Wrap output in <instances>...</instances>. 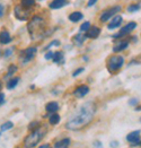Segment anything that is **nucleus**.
I'll list each match as a JSON object with an SVG mask.
<instances>
[{
	"label": "nucleus",
	"mask_w": 141,
	"mask_h": 148,
	"mask_svg": "<svg viewBox=\"0 0 141 148\" xmlns=\"http://www.w3.org/2000/svg\"><path fill=\"white\" fill-rule=\"evenodd\" d=\"M94 114H95V105L93 103H85L84 105L80 106L79 111L69 119L65 127L69 130H80L91 122Z\"/></svg>",
	"instance_id": "nucleus-1"
},
{
	"label": "nucleus",
	"mask_w": 141,
	"mask_h": 148,
	"mask_svg": "<svg viewBox=\"0 0 141 148\" xmlns=\"http://www.w3.org/2000/svg\"><path fill=\"white\" fill-rule=\"evenodd\" d=\"M44 25L45 22L42 17L40 16H34L29 23H28V33L31 34V36L33 40L39 38L40 36L44 35Z\"/></svg>",
	"instance_id": "nucleus-2"
},
{
	"label": "nucleus",
	"mask_w": 141,
	"mask_h": 148,
	"mask_svg": "<svg viewBox=\"0 0 141 148\" xmlns=\"http://www.w3.org/2000/svg\"><path fill=\"white\" fill-rule=\"evenodd\" d=\"M45 134H46V127H39L37 129L33 130L24 139V147L34 148L43 139V137L45 136Z\"/></svg>",
	"instance_id": "nucleus-3"
},
{
	"label": "nucleus",
	"mask_w": 141,
	"mask_h": 148,
	"mask_svg": "<svg viewBox=\"0 0 141 148\" xmlns=\"http://www.w3.org/2000/svg\"><path fill=\"white\" fill-rule=\"evenodd\" d=\"M124 64V58L122 56H113L107 61V70L112 74L119 71Z\"/></svg>",
	"instance_id": "nucleus-4"
},
{
	"label": "nucleus",
	"mask_w": 141,
	"mask_h": 148,
	"mask_svg": "<svg viewBox=\"0 0 141 148\" xmlns=\"http://www.w3.org/2000/svg\"><path fill=\"white\" fill-rule=\"evenodd\" d=\"M36 52H37V49L35 47H29V48L25 49L24 51H22L19 59L23 61V63H27L36 56Z\"/></svg>",
	"instance_id": "nucleus-5"
},
{
	"label": "nucleus",
	"mask_w": 141,
	"mask_h": 148,
	"mask_svg": "<svg viewBox=\"0 0 141 148\" xmlns=\"http://www.w3.org/2000/svg\"><path fill=\"white\" fill-rule=\"evenodd\" d=\"M15 16L17 19L19 21H26L29 18V14H31V9L28 8H24L23 6H16L15 7Z\"/></svg>",
	"instance_id": "nucleus-6"
},
{
	"label": "nucleus",
	"mask_w": 141,
	"mask_h": 148,
	"mask_svg": "<svg viewBox=\"0 0 141 148\" xmlns=\"http://www.w3.org/2000/svg\"><path fill=\"white\" fill-rule=\"evenodd\" d=\"M120 10H121V6H115V7H112V8H108L106 10H104L101 14V17H99L101 22H103V23L107 22L111 17H113L116 12H119Z\"/></svg>",
	"instance_id": "nucleus-7"
},
{
	"label": "nucleus",
	"mask_w": 141,
	"mask_h": 148,
	"mask_svg": "<svg viewBox=\"0 0 141 148\" xmlns=\"http://www.w3.org/2000/svg\"><path fill=\"white\" fill-rule=\"evenodd\" d=\"M140 130H134L132 132H130L127 136V140L130 144H132V146H140L141 140H140Z\"/></svg>",
	"instance_id": "nucleus-8"
},
{
	"label": "nucleus",
	"mask_w": 141,
	"mask_h": 148,
	"mask_svg": "<svg viewBox=\"0 0 141 148\" xmlns=\"http://www.w3.org/2000/svg\"><path fill=\"white\" fill-rule=\"evenodd\" d=\"M137 27V23H134V22H130L129 24H127L124 27H122L121 29H120V32L117 33V34H115L113 37H122L124 36V35H128V34H130L134 28Z\"/></svg>",
	"instance_id": "nucleus-9"
},
{
	"label": "nucleus",
	"mask_w": 141,
	"mask_h": 148,
	"mask_svg": "<svg viewBox=\"0 0 141 148\" xmlns=\"http://www.w3.org/2000/svg\"><path fill=\"white\" fill-rule=\"evenodd\" d=\"M88 92H89V87L86 86V85H81V86L77 87V88L75 89L74 95L77 96V97H79V99H81V97L86 96V95L88 94Z\"/></svg>",
	"instance_id": "nucleus-10"
},
{
	"label": "nucleus",
	"mask_w": 141,
	"mask_h": 148,
	"mask_svg": "<svg viewBox=\"0 0 141 148\" xmlns=\"http://www.w3.org/2000/svg\"><path fill=\"white\" fill-rule=\"evenodd\" d=\"M101 34V28L97 27V26H93L90 27L89 31L87 32L86 34V37H90V38H97Z\"/></svg>",
	"instance_id": "nucleus-11"
},
{
	"label": "nucleus",
	"mask_w": 141,
	"mask_h": 148,
	"mask_svg": "<svg viewBox=\"0 0 141 148\" xmlns=\"http://www.w3.org/2000/svg\"><path fill=\"white\" fill-rule=\"evenodd\" d=\"M122 22H123V18H122L121 16H116V17H114V18L111 21V23L108 24V28H110V29L117 28V27H120V25L122 24Z\"/></svg>",
	"instance_id": "nucleus-12"
},
{
	"label": "nucleus",
	"mask_w": 141,
	"mask_h": 148,
	"mask_svg": "<svg viewBox=\"0 0 141 148\" xmlns=\"http://www.w3.org/2000/svg\"><path fill=\"white\" fill-rule=\"evenodd\" d=\"M12 42V36L7 31H2L0 33V43L1 44H8Z\"/></svg>",
	"instance_id": "nucleus-13"
},
{
	"label": "nucleus",
	"mask_w": 141,
	"mask_h": 148,
	"mask_svg": "<svg viewBox=\"0 0 141 148\" xmlns=\"http://www.w3.org/2000/svg\"><path fill=\"white\" fill-rule=\"evenodd\" d=\"M69 145H70V139L63 138L54 144V148H69Z\"/></svg>",
	"instance_id": "nucleus-14"
},
{
	"label": "nucleus",
	"mask_w": 141,
	"mask_h": 148,
	"mask_svg": "<svg viewBox=\"0 0 141 148\" xmlns=\"http://www.w3.org/2000/svg\"><path fill=\"white\" fill-rule=\"evenodd\" d=\"M65 5H67L65 0H53L50 3V8L51 9H60L63 6H65Z\"/></svg>",
	"instance_id": "nucleus-15"
},
{
	"label": "nucleus",
	"mask_w": 141,
	"mask_h": 148,
	"mask_svg": "<svg viewBox=\"0 0 141 148\" xmlns=\"http://www.w3.org/2000/svg\"><path fill=\"white\" fill-rule=\"evenodd\" d=\"M85 40H86V35H81V34H77V35H75L72 37V42L77 47H81L84 44Z\"/></svg>",
	"instance_id": "nucleus-16"
},
{
	"label": "nucleus",
	"mask_w": 141,
	"mask_h": 148,
	"mask_svg": "<svg viewBox=\"0 0 141 148\" xmlns=\"http://www.w3.org/2000/svg\"><path fill=\"white\" fill-rule=\"evenodd\" d=\"M45 110L49 113H55V112L59 110V104L57 102H50L45 105Z\"/></svg>",
	"instance_id": "nucleus-17"
},
{
	"label": "nucleus",
	"mask_w": 141,
	"mask_h": 148,
	"mask_svg": "<svg viewBox=\"0 0 141 148\" xmlns=\"http://www.w3.org/2000/svg\"><path fill=\"white\" fill-rule=\"evenodd\" d=\"M129 47V42L128 41H122V42H119L116 45H114L113 51L114 52H121L123 50H125Z\"/></svg>",
	"instance_id": "nucleus-18"
},
{
	"label": "nucleus",
	"mask_w": 141,
	"mask_h": 148,
	"mask_svg": "<svg viewBox=\"0 0 141 148\" xmlns=\"http://www.w3.org/2000/svg\"><path fill=\"white\" fill-rule=\"evenodd\" d=\"M81 18H84V16L80 12H75L69 15V21L72 23H77L79 21H81Z\"/></svg>",
	"instance_id": "nucleus-19"
},
{
	"label": "nucleus",
	"mask_w": 141,
	"mask_h": 148,
	"mask_svg": "<svg viewBox=\"0 0 141 148\" xmlns=\"http://www.w3.org/2000/svg\"><path fill=\"white\" fill-rule=\"evenodd\" d=\"M53 61L55 62V63L62 64V63L64 62V54L62 53V52H60V51L55 52L54 56H53Z\"/></svg>",
	"instance_id": "nucleus-20"
},
{
	"label": "nucleus",
	"mask_w": 141,
	"mask_h": 148,
	"mask_svg": "<svg viewBox=\"0 0 141 148\" xmlns=\"http://www.w3.org/2000/svg\"><path fill=\"white\" fill-rule=\"evenodd\" d=\"M19 80H20V78L19 77H15V78H12V79H9L8 82H7V88L8 89H13L15 87L18 85V83H19Z\"/></svg>",
	"instance_id": "nucleus-21"
},
{
	"label": "nucleus",
	"mask_w": 141,
	"mask_h": 148,
	"mask_svg": "<svg viewBox=\"0 0 141 148\" xmlns=\"http://www.w3.org/2000/svg\"><path fill=\"white\" fill-rule=\"evenodd\" d=\"M60 115L59 114H57V113H53L51 116L49 118V122H50V124H52V125H55V124H58L59 122H60Z\"/></svg>",
	"instance_id": "nucleus-22"
},
{
	"label": "nucleus",
	"mask_w": 141,
	"mask_h": 148,
	"mask_svg": "<svg viewBox=\"0 0 141 148\" xmlns=\"http://www.w3.org/2000/svg\"><path fill=\"white\" fill-rule=\"evenodd\" d=\"M20 5L24 7V8H31L32 6L35 5V0H20Z\"/></svg>",
	"instance_id": "nucleus-23"
},
{
	"label": "nucleus",
	"mask_w": 141,
	"mask_h": 148,
	"mask_svg": "<svg viewBox=\"0 0 141 148\" xmlns=\"http://www.w3.org/2000/svg\"><path fill=\"white\" fill-rule=\"evenodd\" d=\"M13 127H14V123L12 121H7V122L1 124L0 129H1V131H7V130H10Z\"/></svg>",
	"instance_id": "nucleus-24"
},
{
	"label": "nucleus",
	"mask_w": 141,
	"mask_h": 148,
	"mask_svg": "<svg viewBox=\"0 0 141 148\" xmlns=\"http://www.w3.org/2000/svg\"><path fill=\"white\" fill-rule=\"evenodd\" d=\"M141 8L140 3H133V5H130L128 7V12H138Z\"/></svg>",
	"instance_id": "nucleus-25"
},
{
	"label": "nucleus",
	"mask_w": 141,
	"mask_h": 148,
	"mask_svg": "<svg viewBox=\"0 0 141 148\" xmlns=\"http://www.w3.org/2000/svg\"><path fill=\"white\" fill-rule=\"evenodd\" d=\"M90 27H91V26H90L89 22H85L84 24L80 26V32H88Z\"/></svg>",
	"instance_id": "nucleus-26"
},
{
	"label": "nucleus",
	"mask_w": 141,
	"mask_h": 148,
	"mask_svg": "<svg viewBox=\"0 0 141 148\" xmlns=\"http://www.w3.org/2000/svg\"><path fill=\"white\" fill-rule=\"evenodd\" d=\"M39 127H40V122H37V121H34V122L29 123V125H28V129H29L31 131H33V130L37 129Z\"/></svg>",
	"instance_id": "nucleus-27"
},
{
	"label": "nucleus",
	"mask_w": 141,
	"mask_h": 148,
	"mask_svg": "<svg viewBox=\"0 0 141 148\" xmlns=\"http://www.w3.org/2000/svg\"><path fill=\"white\" fill-rule=\"evenodd\" d=\"M17 71V66H15V64H13V66H10L9 67V69H8V74H7V76H10V75L15 74Z\"/></svg>",
	"instance_id": "nucleus-28"
},
{
	"label": "nucleus",
	"mask_w": 141,
	"mask_h": 148,
	"mask_svg": "<svg viewBox=\"0 0 141 148\" xmlns=\"http://www.w3.org/2000/svg\"><path fill=\"white\" fill-rule=\"evenodd\" d=\"M60 45V41H58V40H54V41H52L51 43L46 47V49H50L52 47H59Z\"/></svg>",
	"instance_id": "nucleus-29"
},
{
	"label": "nucleus",
	"mask_w": 141,
	"mask_h": 148,
	"mask_svg": "<svg viewBox=\"0 0 141 148\" xmlns=\"http://www.w3.org/2000/svg\"><path fill=\"white\" fill-rule=\"evenodd\" d=\"M93 146L95 148H103V144H102V141H99V140H95V141L93 143Z\"/></svg>",
	"instance_id": "nucleus-30"
},
{
	"label": "nucleus",
	"mask_w": 141,
	"mask_h": 148,
	"mask_svg": "<svg viewBox=\"0 0 141 148\" xmlns=\"http://www.w3.org/2000/svg\"><path fill=\"white\" fill-rule=\"evenodd\" d=\"M53 56H54V53L53 52H51V51H49L45 56H44V58L46 59V60H51V59H53Z\"/></svg>",
	"instance_id": "nucleus-31"
},
{
	"label": "nucleus",
	"mask_w": 141,
	"mask_h": 148,
	"mask_svg": "<svg viewBox=\"0 0 141 148\" xmlns=\"http://www.w3.org/2000/svg\"><path fill=\"white\" fill-rule=\"evenodd\" d=\"M82 71H84V68H78L77 70H75V71H74V74H72V76H74V77H76V76H78V75L81 74Z\"/></svg>",
	"instance_id": "nucleus-32"
},
{
	"label": "nucleus",
	"mask_w": 141,
	"mask_h": 148,
	"mask_svg": "<svg viewBox=\"0 0 141 148\" xmlns=\"http://www.w3.org/2000/svg\"><path fill=\"white\" fill-rule=\"evenodd\" d=\"M117 145H119V143H117L116 140H113V141L110 143V146H111L112 148H116L117 147Z\"/></svg>",
	"instance_id": "nucleus-33"
},
{
	"label": "nucleus",
	"mask_w": 141,
	"mask_h": 148,
	"mask_svg": "<svg viewBox=\"0 0 141 148\" xmlns=\"http://www.w3.org/2000/svg\"><path fill=\"white\" fill-rule=\"evenodd\" d=\"M138 103H139V101H138L137 99H132L130 102H129L130 105H136V104H138Z\"/></svg>",
	"instance_id": "nucleus-34"
},
{
	"label": "nucleus",
	"mask_w": 141,
	"mask_h": 148,
	"mask_svg": "<svg viewBox=\"0 0 141 148\" xmlns=\"http://www.w3.org/2000/svg\"><path fill=\"white\" fill-rule=\"evenodd\" d=\"M96 2H97V0H89L88 3H87V6H88V7H91V6H94Z\"/></svg>",
	"instance_id": "nucleus-35"
},
{
	"label": "nucleus",
	"mask_w": 141,
	"mask_h": 148,
	"mask_svg": "<svg viewBox=\"0 0 141 148\" xmlns=\"http://www.w3.org/2000/svg\"><path fill=\"white\" fill-rule=\"evenodd\" d=\"M5 102V94L0 92V104H2Z\"/></svg>",
	"instance_id": "nucleus-36"
},
{
	"label": "nucleus",
	"mask_w": 141,
	"mask_h": 148,
	"mask_svg": "<svg viewBox=\"0 0 141 148\" xmlns=\"http://www.w3.org/2000/svg\"><path fill=\"white\" fill-rule=\"evenodd\" d=\"M10 53H12V50L10 49L6 50V52H5V57H9V56H10Z\"/></svg>",
	"instance_id": "nucleus-37"
},
{
	"label": "nucleus",
	"mask_w": 141,
	"mask_h": 148,
	"mask_svg": "<svg viewBox=\"0 0 141 148\" xmlns=\"http://www.w3.org/2000/svg\"><path fill=\"white\" fill-rule=\"evenodd\" d=\"M2 15H3V6L0 5V17H2Z\"/></svg>",
	"instance_id": "nucleus-38"
},
{
	"label": "nucleus",
	"mask_w": 141,
	"mask_h": 148,
	"mask_svg": "<svg viewBox=\"0 0 141 148\" xmlns=\"http://www.w3.org/2000/svg\"><path fill=\"white\" fill-rule=\"evenodd\" d=\"M39 148H51V146L49 144H45V145H41Z\"/></svg>",
	"instance_id": "nucleus-39"
},
{
	"label": "nucleus",
	"mask_w": 141,
	"mask_h": 148,
	"mask_svg": "<svg viewBox=\"0 0 141 148\" xmlns=\"http://www.w3.org/2000/svg\"><path fill=\"white\" fill-rule=\"evenodd\" d=\"M137 111H141V106H137V109H136Z\"/></svg>",
	"instance_id": "nucleus-40"
},
{
	"label": "nucleus",
	"mask_w": 141,
	"mask_h": 148,
	"mask_svg": "<svg viewBox=\"0 0 141 148\" xmlns=\"http://www.w3.org/2000/svg\"><path fill=\"white\" fill-rule=\"evenodd\" d=\"M137 60H138V61H139V62H140V63H141V57H140V58H139V59H137Z\"/></svg>",
	"instance_id": "nucleus-41"
},
{
	"label": "nucleus",
	"mask_w": 141,
	"mask_h": 148,
	"mask_svg": "<svg viewBox=\"0 0 141 148\" xmlns=\"http://www.w3.org/2000/svg\"><path fill=\"white\" fill-rule=\"evenodd\" d=\"M0 89H1V84H0Z\"/></svg>",
	"instance_id": "nucleus-42"
}]
</instances>
